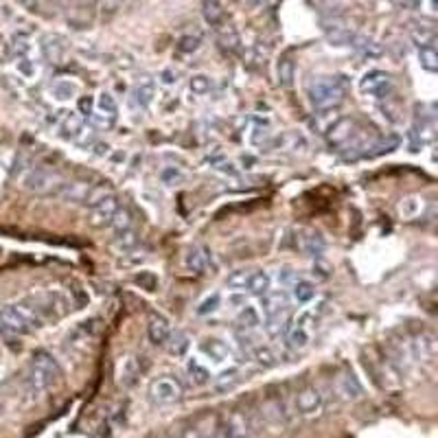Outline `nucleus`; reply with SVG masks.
Here are the masks:
<instances>
[{"instance_id":"f257e3e1","label":"nucleus","mask_w":438,"mask_h":438,"mask_svg":"<svg viewBox=\"0 0 438 438\" xmlns=\"http://www.w3.org/2000/svg\"><path fill=\"white\" fill-rule=\"evenodd\" d=\"M348 90V79L344 75H331V77H316L309 83V101L311 106L320 112L338 108Z\"/></svg>"},{"instance_id":"f03ea898","label":"nucleus","mask_w":438,"mask_h":438,"mask_svg":"<svg viewBox=\"0 0 438 438\" xmlns=\"http://www.w3.org/2000/svg\"><path fill=\"white\" fill-rule=\"evenodd\" d=\"M57 379H60V366L51 353L47 350H35L31 357V368L26 375V390L31 397H40L42 392H47Z\"/></svg>"},{"instance_id":"7ed1b4c3","label":"nucleus","mask_w":438,"mask_h":438,"mask_svg":"<svg viewBox=\"0 0 438 438\" xmlns=\"http://www.w3.org/2000/svg\"><path fill=\"white\" fill-rule=\"evenodd\" d=\"M42 325H44L42 320L22 302L0 307V333H3L5 338H16V335L33 333Z\"/></svg>"},{"instance_id":"20e7f679","label":"nucleus","mask_w":438,"mask_h":438,"mask_svg":"<svg viewBox=\"0 0 438 438\" xmlns=\"http://www.w3.org/2000/svg\"><path fill=\"white\" fill-rule=\"evenodd\" d=\"M22 305H26L42 323H47V320H60L68 311L66 300L60 291H38V294L26 296Z\"/></svg>"},{"instance_id":"39448f33","label":"nucleus","mask_w":438,"mask_h":438,"mask_svg":"<svg viewBox=\"0 0 438 438\" xmlns=\"http://www.w3.org/2000/svg\"><path fill=\"white\" fill-rule=\"evenodd\" d=\"M22 184L26 191H31L35 195H55L57 188L64 184V178L60 173H55L47 167H35V169L26 171V175L22 178Z\"/></svg>"},{"instance_id":"423d86ee","label":"nucleus","mask_w":438,"mask_h":438,"mask_svg":"<svg viewBox=\"0 0 438 438\" xmlns=\"http://www.w3.org/2000/svg\"><path fill=\"white\" fill-rule=\"evenodd\" d=\"M149 397L154 403H160V405H169V403H175L180 397H182V386L175 377L171 375H163L152 382L149 386Z\"/></svg>"},{"instance_id":"0eeeda50","label":"nucleus","mask_w":438,"mask_h":438,"mask_svg":"<svg viewBox=\"0 0 438 438\" xmlns=\"http://www.w3.org/2000/svg\"><path fill=\"white\" fill-rule=\"evenodd\" d=\"M325 410V394L316 386H305L296 392V412L302 416H318Z\"/></svg>"},{"instance_id":"6e6552de","label":"nucleus","mask_w":438,"mask_h":438,"mask_svg":"<svg viewBox=\"0 0 438 438\" xmlns=\"http://www.w3.org/2000/svg\"><path fill=\"white\" fill-rule=\"evenodd\" d=\"M390 86H392V79L384 70H371L359 79V90L364 95H371L377 99H384L390 92Z\"/></svg>"},{"instance_id":"1a4fd4ad","label":"nucleus","mask_w":438,"mask_h":438,"mask_svg":"<svg viewBox=\"0 0 438 438\" xmlns=\"http://www.w3.org/2000/svg\"><path fill=\"white\" fill-rule=\"evenodd\" d=\"M119 209H121V204H119V200H116V195L112 193L110 197L101 200V202L97 204V206L90 209V217H88V224L95 226V228H106V226H110L114 213L119 211Z\"/></svg>"},{"instance_id":"9d476101","label":"nucleus","mask_w":438,"mask_h":438,"mask_svg":"<svg viewBox=\"0 0 438 438\" xmlns=\"http://www.w3.org/2000/svg\"><path fill=\"white\" fill-rule=\"evenodd\" d=\"M40 49H42L44 60H47L49 64L60 66V64H64V62H66L68 47H66V40H64V38L55 35V33H47V35L42 38Z\"/></svg>"},{"instance_id":"9b49d317","label":"nucleus","mask_w":438,"mask_h":438,"mask_svg":"<svg viewBox=\"0 0 438 438\" xmlns=\"http://www.w3.org/2000/svg\"><path fill=\"white\" fill-rule=\"evenodd\" d=\"M92 184L86 182V180H64V184L57 188L55 197H62L64 202H70V204H79V206H86V200H88V193H90Z\"/></svg>"},{"instance_id":"f8f14e48","label":"nucleus","mask_w":438,"mask_h":438,"mask_svg":"<svg viewBox=\"0 0 438 438\" xmlns=\"http://www.w3.org/2000/svg\"><path fill=\"white\" fill-rule=\"evenodd\" d=\"M140 375V362L134 355H125L119 362V368H116V382L123 388H129L136 384V379Z\"/></svg>"},{"instance_id":"ddd939ff","label":"nucleus","mask_w":438,"mask_h":438,"mask_svg":"<svg viewBox=\"0 0 438 438\" xmlns=\"http://www.w3.org/2000/svg\"><path fill=\"white\" fill-rule=\"evenodd\" d=\"M147 335H149V342L156 346H163L167 344L169 335H171V325L165 316L160 314H152L149 316V323H147Z\"/></svg>"},{"instance_id":"4468645a","label":"nucleus","mask_w":438,"mask_h":438,"mask_svg":"<svg viewBox=\"0 0 438 438\" xmlns=\"http://www.w3.org/2000/svg\"><path fill=\"white\" fill-rule=\"evenodd\" d=\"M154 97H156V88H154L152 81L138 83L134 90H131V95H129V108L134 112H145L152 106Z\"/></svg>"},{"instance_id":"2eb2a0df","label":"nucleus","mask_w":438,"mask_h":438,"mask_svg":"<svg viewBox=\"0 0 438 438\" xmlns=\"http://www.w3.org/2000/svg\"><path fill=\"white\" fill-rule=\"evenodd\" d=\"M355 134V121L353 119H338L327 131V140L335 147H340V145H346Z\"/></svg>"},{"instance_id":"dca6fc26","label":"nucleus","mask_w":438,"mask_h":438,"mask_svg":"<svg viewBox=\"0 0 438 438\" xmlns=\"http://www.w3.org/2000/svg\"><path fill=\"white\" fill-rule=\"evenodd\" d=\"M263 302V316L266 318H274V316H281L283 311H287L289 307V298L285 291H268L266 296H261Z\"/></svg>"},{"instance_id":"f3484780","label":"nucleus","mask_w":438,"mask_h":438,"mask_svg":"<svg viewBox=\"0 0 438 438\" xmlns=\"http://www.w3.org/2000/svg\"><path fill=\"white\" fill-rule=\"evenodd\" d=\"M230 430H232V438H254V423L250 421V416L243 412H235L230 419Z\"/></svg>"},{"instance_id":"a211bd4d","label":"nucleus","mask_w":438,"mask_h":438,"mask_svg":"<svg viewBox=\"0 0 438 438\" xmlns=\"http://www.w3.org/2000/svg\"><path fill=\"white\" fill-rule=\"evenodd\" d=\"M184 266L191 272H195V274H202L209 266V250H206V248H202V245L188 248V252L184 257Z\"/></svg>"},{"instance_id":"6ab92c4d","label":"nucleus","mask_w":438,"mask_h":438,"mask_svg":"<svg viewBox=\"0 0 438 438\" xmlns=\"http://www.w3.org/2000/svg\"><path fill=\"white\" fill-rule=\"evenodd\" d=\"M412 355L421 362H430L436 355V342H434V335L425 333V335H419V338L412 342Z\"/></svg>"},{"instance_id":"aec40b11","label":"nucleus","mask_w":438,"mask_h":438,"mask_svg":"<svg viewBox=\"0 0 438 438\" xmlns=\"http://www.w3.org/2000/svg\"><path fill=\"white\" fill-rule=\"evenodd\" d=\"M338 390H340V394L344 399H359L362 392H364L362 384L357 382V377L353 373H348V371L338 377Z\"/></svg>"},{"instance_id":"412c9836","label":"nucleus","mask_w":438,"mask_h":438,"mask_svg":"<svg viewBox=\"0 0 438 438\" xmlns=\"http://www.w3.org/2000/svg\"><path fill=\"white\" fill-rule=\"evenodd\" d=\"M239 382H241L239 371H237V368H230V371L222 373L219 377H215V379H213V384H211V388H213V392H217V394H228L230 390H235V388L239 386Z\"/></svg>"},{"instance_id":"4be33fe9","label":"nucleus","mask_w":438,"mask_h":438,"mask_svg":"<svg viewBox=\"0 0 438 438\" xmlns=\"http://www.w3.org/2000/svg\"><path fill=\"white\" fill-rule=\"evenodd\" d=\"M83 131V119L79 114H68L60 125V136L66 140H77Z\"/></svg>"},{"instance_id":"5701e85b","label":"nucleus","mask_w":438,"mask_h":438,"mask_svg":"<svg viewBox=\"0 0 438 438\" xmlns=\"http://www.w3.org/2000/svg\"><path fill=\"white\" fill-rule=\"evenodd\" d=\"M272 287V276L268 272H263V270H257L252 272L250 276V283H248V291H250L252 296H266L268 291Z\"/></svg>"},{"instance_id":"b1692460","label":"nucleus","mask_w":438,"mask_h":438,"mask_svg":"<svg viewBox=\"0 0 438 438\" xmlns=\"http://www.w3.org/2000/svg\"><path fill=\"white\" fill-rule=\"evenodd\" d=\"M202 353H206L213 362H226L230 355V348L222 340H204L202 342Z\"/></svg>"},{"instance_id":"393cba45","label":"nucleus","mask_w":438,"mask_h":438,"mask_svg":"<svg viewBox=\"0 0 438 438\" xmlns=\"http://www.w3.org/2000/svg\"><path fill=\"white\" fill-rule=\"evenodd\" d=\"M355 33L346 26H327V42L331 47H350Z\"/></svg>"},{"instance_id":"a878e982","label":"nucleus","mask_w":438,"mask_h":438,"mask_svg":"<svg viewBox=\"0 0 438 438\" xmlns=\"http://www.w3.org/2000/svg\"><path fill=\"white\" fill-rule=\"evenodd\" d=\"M202 16L211 26H219L224 20V7L219 0H204L202 3Z\"/></svg>"},{"instance_id":"bb28decb","label":"nucleus","mask_w":438,"mask_h":438,"mask_svg":"<svg viewBox=\"0 0 438 438\" xmlns=\"http://www.w3.org/2000/svg\"><path fill=\"white\" fill-rule=\"evenodd\" d=\"M237 323H239L241 329L252 331V329H257V327L261 325V314H259L257 307L243 305V307H241V311H239V316H237Z\"/></svg>"},{"instance_id":"cd10ccee","label":"nucleus","mask_w":438,"mask_h":438,"mask_svg":"<svg viewBox=\"0 0 438 438\" xmlns=\"http://www.w3.org/2000/svg\"><path fill=\"white\" fill-rule=\"evenodd\" d=\"M51 95L57 101H70L72 97H77V86L66 79H57L51 83Z\"/></svg>"},{"instance_id":"c85d7f7f","label":"nucleus","mask_w":438,"mask_h":438,"mask_svg":"<svg viewBox=\"0 0 438 438\" xmlns=\"http://www.w3.org/2000/svg\"><path fill=\"white\" fill-rule=\"evenodd\" d=\"M9 51H11V55H16V60H20V57H26L29 53H31V38H29L26 33H22V31H18L16 35L11 38Z\"/></svg>"},{"instance_id":"c756f323","label":"nucleus","mask_w":438,"mask_h":438,"mask_svg":"<svg viewBox=\"0 0 438 438\" xmlns=\"http://www.w3.org/2000/svg\"><path fill=\"white\" fill-rule=\"evenodd\" d=\"M186 373H188V377H191V382L197 384V386H204V384L211 382V373L206 371V366H202L197 359H191L186 364Z\"/></svg>"},{"instance_id":"7c9ffc66","label":"nucleus","mask_w":438,"mask_h":438,"mask_svg":"<svg viewBox=\"0 0 438 438\" xmlns=\"http://www.w3.org/2000/svg\"><path fill=\"white\" fill-rule=\"evenodd\" d=\"M252 357H254V362L259 364V366H263V368H272V366H276V362H279V357H276V353L270 346H254L252 348Z\"/></svg>"},{"instance_id":"2f4dec72","label":"nucleus","mask_w":438,"mask_h":438,"mask_svg":"<svg viewBox=\"0 0 438 438\" xmlns=\"http://www.w3.org/2000/svg\"><path fill=\"white\" fill-rule=\"evenodd\" d=\"M419 64H421L423 70H428V72H436L438 70V53L434 49V44H432V47L419 49Z\"/></svg>"},{"instance_id":"473e14b6","label":"nucleus","mask_w":438,"mask_h":438,"mask_svg":"<svg viewBox=\"0 0 438 438\" xmlns=\"http://www.w3.org/2000/svg\"><path fill=\"white\" fill-rule=\"evenodd\" d=\"M397 147H399V136L388 134V136L379 138V140H375V143L371 145V149H373V152H368V156H382V154H388V152L397 149Z\"/></svg>"},{"instance_id":"72a5a7b5","label":"nucleus","mask_w":438,"mask_h":438,"mask_svg":"<svg viewBox=\"0 0 438 438\" xmlns=\"http://www.w3.org/2000/svg\"><path fill=\"white\" fill-rule=\"evenodd\" d=\"M307 344H309V333H307L305 327L296 325L294 329L289 331V335H287V346H289L291 350H300V348H305Z\"/></svg>"},{"instance_id":"f704fd0d","label":"nucleus","mask_w":438,"mask_h":438,"mask_svg":"<svg viewBox=\"0 0 438 438\" xmlns=\"http://www.w3.org/2000/svg\"><path fill=\"white\" fill-rule=\"evenodd\" d=\"M294 75H296V68L291 60H281L279 66H276V77H279V83L283 88H289L294 83Z\"/></svg>"},{"instance_id":"c9c22d12","label":"nucleus","mask_w":438,"mask_h":438,"mask_svg":"<svg viewBox=\"0 0 438 438\" xmlns=\"http://www.w3.org/2000/svg\"><path fill=\"white\" fill-rule=\"evenodd\" d=\"M302 248L309 257H320L325 250V239L320 237L318 232H309V235L302 239Z\"/></svg>"},{"instance_id":"e433bc0d","label":"nucleus","mask_w":438,"mask_h":438,"mask_svg":"<svg viewBox=\"0 0 438 438\" xmlns=\"http://www.w3.org/2000/svg\"><path fill=\"white\" fill-rule=\"evenodd\" d=\"M110 195H112V186L108 182L106 184H92L90 193H88V200H86V206L92 209V206H97L101 200H106Z\"/></svg>"},{"instance_id":"4c0bfd02","label":"nucleus","mask_w":438,"mask_h":438,"mask_svg":"<svg viewBox=\"0 0 438 438\" xmlns=\"http://www.w3.org/2000/svg\"><path fill=\"white\" fill-rule=\"evenodd\" d=\"M294 300L296 302H309L314 296H316V285L309 283V281H296L294 283Z\"/></svg>"},{"instance_id":"58836bf2","label":"nucleus","mask_w":438,"mask_h":438,"mask_svg":"<svg viewBox=\"0 0 438 438\" xmlns=\"http://www.w3.org/2000/svg\"><path fill=\"white\" fill-rule=\"evenodd\" d=\"M131 226H134V219H131V213L127 209H119L114 213L112 222H110V228H114V232H123V230H129Z\"/></svg>"},{"instance_id":"ea45409f","label":"nucleus","mask_w":438,"mask_h":438,"mask_svg":"<svg viewBox=\"0 0 438 438\" xmlns=\"http://www.w3.org/2000/svg\"><path fill=\"white\" fill-rule=\"evenodd\" d=\"M167 342H169L171 355H175V357H182V355L186 353V348H188V338H186V335H184L182 331L171 333Z\"/></svg>"},{"instance_id":"a19ab883","label":"nucleus","mask_w":438,"mask_h":438,"mask_svg":"<svg viewBox=\"0 0 438 438\" xmlns=\"http://www.w3.org/2000/svg\"><path fill=\"white\" fill-rule=\"evenodd\" d=\"M250 276H252L250 270H235V272L228 274L226 285L232 287V289H245L248 283H250Z\"/></svg>"},{"instance_id":"79ce46f5","label":"nucleus","mask_w":438,"mask_h":438,"mask_svg":"<svg viewBox=\"0 0 438 438\" xmlns=\"http://www.w3.org/2000/svg\"><path fill=\"white\" fill-rule=\"evenodd\" d=\"M114 243H116V248H119V250H131V248L138 243L136 230L129 228V230H123V232H116Z\"/></svg>"},{"instance_id":"37998d69","label":"nucleus","mask_w":438,"mask_h":438,"mask_svg":"<svg viewBox=\"0 0 438 438\" xmlns=\"http://www.w3.org/2000/svg\"><path fill=\"white\" fill-rule=\"evenodd\" d=\"M97 106H99L101 114L114 116V119H116V114H119V106H116V101L110 92H101L99 99H97Z\"/></svg>"},{"instance_id":"c03bdc74","label":"nucleus","mask_w":438,"mask_h":438,"mask_svg":"<svg viewBox=\"0 0 438 438\" xmlns=\"http://www.w3.org/2000/svg\"><path fill=\"white\" fill-rule=\"evenodd\" d=\"M186 175L178 169V167H165L163 171H160V180H163L167 186H178L184 182Z\"/></svg>"},{"instance_id":"a18cd8bd","label":"nucleus","mask_w":438,"mask_h":438,"mask_svg":"<svg viewBox=\"0 0 438 438\" xmlns=\"http://www.w3.org/2000/svg\"><path fill=\"white\" fill-rule=\"evenodd\" d=\"M211 86H213L211 77L202 75V72H200V75H193L191 81H188V88H191L193 95H206V92H211Z\"/></svg>"},{"instance_id":"49530a36","label":"nucleus","mask_w":438,"mask_h":438,"mask_svg":"<svg viewBox=\"0 0 438 438\" xmlns=\"http://www.w3.org/2000/svg\"><path fill=\"white\" fill-rule=\"evenodd\" d=\"M434 31L432 29H428V26H416L414 31H412V40L416 42V47L419 49H423V47H432L434 44Z\"/></svg>"},{"instance_id":"de8ad7c7","label":"nucleus","mask_w":438,"mask_h":438,"mask_svg":"<svg viewBox=\"0 0 438 438\" xmlns=\"http://www.w3.org/2000/svg\"><path fill=\"white\" fill-rule=\"evenodd\" d=\"M219 305H222V296H219V294H213V296L204 298V300L200 302L197 314H200V316H209V314H213V311L219 309Z\"/></svg>"},{"instance_id":"09e8293b","label":"nucleus","mask_w":438,"mask_h":438,"mask_svg":"<svg viewBox=\"0 0 438 438\" xmlns=\"http://www.w3.org/2000/svg\"><path fill=\"white\" fill-rule=\"evenodd\" d=\"M200 44H202L200 35H182L178 42V51L180 53H195L200 49Z\"/></svg>"},{"instance_id":"8fccbe9b","label":"nucleus","mask_w":438,"mask_h":438,"mask_svg":"<svg viewBox=\"0 0 438 438\" xmlns=\"http://www.w3.org/2000/svg\"><path fill=\"white\" fill-rule=\"evenodd\" d=\"M289 323V320H287ZM287 323H281V316H274V318H268V325H266V331L272 335V338H279V335H283L289 325Z\"/></svg>"},{"instance_id":"3c124183","label":"nucleus","mask_w":438,"mask_h":438,"mask_svg":"<svg viewBox=\"0 0 438 438\" xmlns=\"http://www.w3.org/2000/svg\"><path fill=\"white\" fill-rule=\"evenodd\" d=\"M219 42H222L226 49H230V51H237V47H239V35L235 33V29L226 26L224 31H222V35H219Z\"/></svg>"},{"instance_id":"603ef678","label":"nucleus","mask_w":438,"mask_h":438,"mask_svg":"<svg viewBox=\"0 0 438 438\" xmlns=\"http://www.w3.org/2000/svg\"><path fill=\"white\" fill-rule=\"evenodd\" d=\"M18 70L22 72L24 77H33L38 72V66H35V62L31 60V57L26 55V57H20V60H18Z\"/></svg>"},{"instance_id":"864d4df0","label":"nucleus","mask_w":438,"mask_h":438,"mask_svg":"<svg viewBox=\"0 0 438 438\" xmlns=\"http://www.w3.org/2000/svg\"><path fill=\"white\" fill-rule=\"evenodd\" d=\"M77 108H79L81 119H90V116H92V108H95V99L92 97H81Z\"/></svg>"},{"instance_id":"5fc2aeb1","label":"nucleus","mask_w":438,"mask_h":438,"mask_svg":"<svg viewBox=\"0 0 438 438\" xmlns=\"http://www.w3.org/2000/svg\"><path fill=\"white\" fill-rule=\"evenodd\" d=\"M213 438H232V430H230V423L226 421H219L215 430H213Z\"/></svg>"},{"instance_id":"6e6d98bb","label":"nucleus","mask_w":438,"mask_h":438,"mask_svg":"<svg viewBox=\"0 0 438 438\" xmlns=\"http://www.w3.org/2000/svg\"><path fill=\"white\" fill-rule=\"evenodd\" d=\"M136 281H138L140 285H145V289H149V291H154V289H156V276H154V274H149V272L140 274Z\"/></svg>"},{"instance_id":"4d7b16f0","label":"nucleus","mask_w":438,"mask_h":438,"mask_svg":"<svg viewBox=\"0 0 438 438\" xmlns=\"http://www.w3.org/2000/svg\"><path fill=\"white\" fill-rule=\"evenodd\" d=\"M18 3H20L24 9H29V11H35L38 5H40V0H18Z\"/></svg>"},{"instance_id":"13d9d810","label":"nucleus","mask_w":438,"mask_h":438,"mask_svg":"<svg viewBox=\"0 0 438 438\" xmlns=\"http://www.w3.org/2000/svg\"><path fill=\"white\" fill-rule=\"evenodd\" d=\"M180 438H206V436H204L200 430H195V428H191V430H186Z\"/></svg>"},{"instance_id":"bf43d9fd","label":"nucleus","mask_w":438,"mask_h":438,"mask_svg":"<svg viewBox=\"0 0 438 438\" xmlns=\"http://www.w3.org/2000/svg\"><path fill=\"white\" fill-rule=\"evenodd\" d=\"M291 279H294V274H291V270H281V272H279V281H281V283H289Z\"/></svg>"},{"instance_id":"052dcab7","label":"nucleus","mask_w":438,"mask_h":438,"mask_svg":"<svg viewBox=\"0 0 438 438\" xmlns=\"http://www.w3.org/2000/svg\"><path fill=\"white\" fill-rule=\"evenodd\" d=\"M423 0H405V7H410V9H419L421 7Z\"/></svg>"},{"instance_id":"680f3d73","label":"nucleus","mask_w":438,"mask_h":438,"mask_svg":"<svg viewBox=\"0 0 438 438\" xmlns=\"http://www.w3.org/2000/svg\"><path fill=\"white\" fill-rule=\"evenodd\" d=\"M228 302H232V305H241V302H243V298H241V296H230V298H228ZM243 305H245V302H243Z\"/></svg>"},{"instance_id":"e2e57ef3","label":"nucleus","mask_w":438,"mask_h":438,"mask_svg":"<svg viewBox=\"0 0 438 438\" xmlns=\"http://www.w3.org/2000/svg\"><path fill=\"white\" fill-rule=\"evenodd\" d=\"M432 9H436V0H432Z\"/></svg>"},{"instance_id":"0e129e2a","label":"nucleus","mask_w":438,"mask_h":438,"mask_svg":"<svg viewBox=\"0 0 438 438\" xmlns=\"http://www.w3.org/2000/svg\"><path fill=\"white\" fill-rule=\"evenodd\" d=\"M171 438H180V436H171Z\"/></svg>"}]
</instances>
